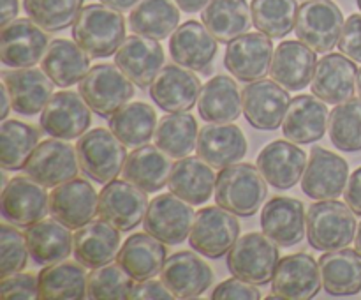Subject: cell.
<instances>
[{"label": "cell", "mask_w": 361, "mask_h": 300, "mask_svg": "<svg viewBox=\"0 0 361 300\" xmlns=\"http://www.w3.org/2000/svg\"><path fill=\"white\" fill-rule=\"evenodd\" d=\"M73 37L92 59H106L126 41V20L106 4H88L74 21Z\"/></svg>", "instance_id": "1"}, {"label": "cell", "mask_w": 361, "mask_h": 300, "mask_svg": "<svg viewBox=\"0 0 361 300\" xmlns=\"http://www.w3.org/2000/svg\"><path fill=\"white\" fill-rule=\"evenodd\" d=\"M267 180L257 166L249 162L231 164L221 169L215 184V201L219 207L240 217H250L267 200Z\"/></svg>", "instance_id": "2"}, {"label": "cell", "mask_w": 361, "mask_h": 300, "mask_svg": "<svg viewBox=\"0 0 361 300\" xmlns=\"http://www.w3.org/2000/svg\"><path fill=\"white\" fill-rule=\"evenodd\" d=\"M307 239L317 251H337L356 239V217L348 203L319 200L307 212Z\"/></svg>", "instance_id": "3"}, {"label": "cell", "mask_w": 361, "mask_h": 300, "mask_svg": "<svg viewBox=\"0 0 361 300\" xmlns=\"http://www.w3.org/2000/svg\"><path fill=\"white\" fill-rule=\"evenodd\" d=\"M281 261L279 247L267 233H247L240 236L228 253V268L235 277L256 286L274 279Z\"/></svg>", "instance_id": "4"}, {"label": "cell", "mask_w": 361, "mask_h": 300, "mask_svg": "<svg viewBox=\"0 0 361 300\" xmlns=\"http://www.w3.org/2000/svg\"><path fill=\"white\" fill-rule=\"evenodd\" d=\"M80 168L88 179L97 184H108L123 172L126 145L113 134V131L92 129L80 136L76 143Z\"/></svg>", "instance_id": "5"}, {"label": "cell", "mask_w": 361, "mask_h": 300, "mask_svg": "<svg viewBox=\"0 0 361 300\" xmlns=\"http://www.w3.org/2000/svg\"><path fill=\"white\" fill-rule=\"evenodd\" d=\"M78 88L92 112L104 119H109L134 97L133 81L116 64L94 66L78 83Z\"/></svg>", "instance_id": "6"}, {"label": "cell", "mask_w": 361, "mask_h": 300, "mask_svg": "<svg viewBox=\"0 0 361 300\" xmlns=\"http://www.w3.org/2000/svg\"><path fill=\"white\" fill-rule=\"evenodd\" d=\"M344 14L331 0L303 2L296 16V35L314 52L326 53L337 46L344 28Z\"/></svg>", "instance_id": "7"}, {"label": "cell", "mask_w": 361, "mask_h": 300, "mask_svg": "<svg viewBox=\"0 0 361 300\" xmlns=\"http://www.w3.org/2000/svg\"><path fill=\"white\" fill-rule=\"evenodd\" d=\"M240 236V222L233 212L222 207L201 208L194 217L189 242L203 256L219 260L231 251Z\"/></svg>", "instance_id": "8"}, {"label": "cell", "mask_w": 361, "mask_h": 300, "mask_svg": "<svg viewBox=\"0 0 361 300\" xmlns=\"http://www.w3.org/2000/svg\"><path fill=\"white\" fill-rule=\"evenodd\" d=\"M194 217L196 214L185 200L176 194H159L148 205L143 228L161 242L176 246L190 235Z\"/></svg>", "instance_id": "9"}, {"label": "cell", "mask_w": 361, "mask_h": 300, "mask_svg": "<svg viewBox=\"0 0 361 300\" xmlns=\"http://www.w3.org/2000/svg\"><path fill=\"white\" fill-rule=\"evenodd\" d=\"M288 88L275 80L250 81L242 92L243 115L247 122L261 131H274L282 126L291 97Z\"/></svg>", "instance_id": "10"}, {"label": "cell", "mask_w": 361, "mask_h": 300, "mask_svg": "<svg viewBox=\"0 0 361 300\" xmlns=\"http://www.w3.org/2000/svg\"><path fill=\"white\" fill-rule=\"evenodd\" d=\"M147 191L129 180H111L99 194V215L120 232L134 229L148 210Z\"/></svg>", "instance_id": "11"}, {"label": "cell", "mask_w": 361, "mask_h": 300, "mask_svg": "<svg viewBox=\"0 0 361 300\" xmlns=\"http://www.w3.org/2000/svg\"><path fill=\"white\" fill-rule=\"evenodd\" d=\"M0 210L6 221L20 228L42 221L49 212L46 187L32 176H14L4 187Z\"/></svg>", "instance_id": "12"}, {"label": "cell", "mask_w": 361, "mask_h": 300, "mask_svg": "<svg viewBox=\"0 0 361 300\" xmlns=\"http://www.w3.org/2000/svg\"><path fill=\"white\" fill-rule=\"evenodd\" d=\"M23 169L44 187H56L76 179L80 169L78 150L66 140H44L35 147Z\"/></svg>", "instance_id": "13"}, {"label": "cell", "mask_w": 361, "mask_h": 300, "mask_svg": "<svg viewBox=\"0 0 361 300\" xmlns=\"http://www.w3.org/2000/svg\"><path fill=\"white\" fill-rule=\"evenodd\" d=\"M48 49V35L30 18H18L0 30V60L4 66L32 67Z\"/></svg>", "instance_id": "14"}, {"label": "cell", "mask_w": 361, "mask_h": 300, "mask_svg": "<svg viewBox=\"0 0 361 300\" xmlns=\"http://www.w3.org/2000/svg\"><path fill=\"white\" fill-rule=\"evenodd\" d=\"M41 127L48 136L59 140H74L83 136L90 127V106L80 92H56L41 113Z\"/></svg>", "instance_id": "15"}, {"label": "cell", "mask_w": 361, "mask_h": 300, "mask_svg": "<svg viewBox=\"0 0 361 300\" xmlns=\"http://www.w3.org/2000/svg\"><path fill=\"white\" fill-rule=\"evenodd\" d=\"M274 60V42L263 32H250L233 39L226 48L224 64L240 81L261 80Z\"/></svg>", "instance_id": "16"}, {"label": "cell", "mask_w": 361, "mask_h": 300, "mask_svg": "<svg viewBox=\"0 0 361 300\" xmlns=\"http://www.w3.org/2000/svg\"><path fill=\"white\" fill-rule=\"evenodd\" d=\"M323 286L319 261L307 253L284 256L277 265L271 292L286 300H309L319 293Z\"/></svg>", "instance_id": "17"}, {"label": "cell", "mask_w": 361, "mask_h": 300, "mask_svg": "<svg viewBox=\"0 0 361 300\" xmlns=\"http://www.w3.org/2000/svg\"><path fill=\"white\" fill-rule=\"evenodd\" d=\"M349 180V166L344 157L326 148H312L302 176V189L312 200H335L344 194Z\"/></svg>", "instance_id": "18"}, {"label": "cell", "mask_w": 361, "mask_h": 300, "mask_svg": "<svg viewBox=\"0 0 361 300\" xmlns=\"http://www.w3.org/2000/svg\"><path fill=\"white\" fill-rule=\"evenodd\" d=\"M358 67L344 53H328L317 62L310 85L312 94L326 104L349 101L358 88Z\"/></svg>", "instance_id": "19"}, {"label": "cell", "mask_w": 361, "mask_h": 300, "mask_svg": "<svg viewBox=\"0 0 361 300\" xmlns=\"http://www.w3.org/2000/svg\"><path fill=\"white\" fill-rule=\"evenodd\" d=\"M97 210L99 196L85 179L60 184L49 194V214L71 229H80L90 222Z\"/></svg>", "instance_id": "20"}, {"label": "cell", "mask_w": 361, "mask_h": 300, "mask_svg": "<svg viewBox=\"0 0 361 300\" xmlns=\"http://www.w3.org/2000/svg\"><path fill=\"white\" fill-rule=\"evenodd\" d=\"M115 64L134 85L148 88L164 66V52L157 39L129 35L115 53Z\"/></svg>", "instance_id": "21"}, {"label": "cell", "mask_w": 361, "mask_h": 300, "mask_svg": "<svg viewBox=\"0 0 361 300\" xmlns=\"http://www.w3.org/2000/svg\"><path fill=\"white\" fill-rule=\"evenodd\" d=\"M256 166L270 186L291 189L305 173L307 154L293 141L277 140L259 152Z\"/></svg>", "instance_id": "22"}, {"label": "cell", "mask_w": 361, "mask_h": 300, "mask_svg": "<svg viewBox=\"0 0 361 300\" xmlns=\"http://www.w3.org/2000/svg\"><path fill=\"white\" fill-rule=\"evenodd\" d=\"M201 94V81L182 66H166L150 85V97L161 109L183 113L194 108Z\"/></svg>", "instance_id": "23"}, {"label": "cell", "mask_w": 361, "mask_h": 300, "mask_svg": "<svg viewBox=\"0 0 361 300\" xmlns=\"http://www.w3.org/2000/svg\"><path fill=\"white\" fill-rule=\"evenodd\" d=\"M161 279L175 299H194L208 292L214 281V270L197 254L183 251L166 260Z\"/></svg>", "instance_id": "24"}, {"label": "cell", "mask_w": 361, "mask_h": 300, "mask_svg": "<svg viewBox=\"0 0 361 300\" xmlns=\"http://www.w3.org/2000/svg\"><path fill=\"white\" fill-rule=\"evenodd\" d=\"M261 228L277 246H296L305 236V207L296 198H271L261 212Z\"/></svg>", "instance_id": "25"}, {"label": "cell", "mask_w": 361, "mask_h": 300, "mask_svg": "<svg viewBox=\"0 0 361 300\" xmlns=\"http://www.w3.org/2000/svg\"><path fill=\"white\" fill-rule=\"evenodd\" d=\"M2 83L9 92L13 109L21 115H35L42 112L53 97L51 78L35 67H11V71L2 73Z\"/></svg>", "instance_id": "26"}, {"label": "cell", "mask_w": 361, "mask_h": 300, "mask_svg": "<svg viewBox=\"0 0 361 300\" xmlns=\"http://www.w3.org/2000/svg\"><path fill=\"white\" fill-rule=\"evenodd\" d=\"M169 53L178 66L190 71H207L217 56V39L196 20L180 25L169 39Z\"/></svg>", "instance_id": "27"}, {"label": "cell", "mask_w": 361, "mask_h": 300, "mask_svg": "<svg viewBox=\"0 0 361 300\" xmlns=\"http://www.w3.org/2000/svg\"><path fill=\"white\" fill-rule=\"evenodd\" d=\"M328 122L330 113L323 99L317 95H298L289 104L282 122V133L293 143H314L324 136Z\"/></svg>", "instance_id": "28"}, {"label": "cell", "mask_w": 361, "mask_h": 300, "mask_svg": "<svg viewBox=\"0 0 361 300\" xmlns=\"http://www.w3.org/2000/svg\"><path fill=\"white\" fill-rule=\"evenodd\" d=\"M196 152L212 168L224 169L245 157L247 140L238 126L208 124L200 131Z\"/></svg>", "instance_id": "29"}, {"label": "cell", "mask_w": 361, "mask_h": 300, "mask_svg": "<svg viewBox=\"0 0 361 300\" xmlns=\"http://www.w3.org/2000/svg\"><path fill=\"white\" fill-rule=\"evenodd\" d=\"M317 56L310 46L302 41H282L274 52L270 74L288 90H303L312 81Z\"/></svg>", "instance_id": "30"}, {"label": "cell", "mask_w": 361, "mask_h": 300, "mask_svg": "<svg viewBox=\"0 0 361 300\" xmlns=\"http://www.w3.org/2000/svg\"><path fill=\"white\" fill-rule=\"evenodd\" d=\"M166 246L150 233H134L116 254V263L134 279L147 281L161 274L166 263Z\"/></svg>", "instance_id": "31"}, {"label": "cell", "mask_w": 361, "mask_h": 300, "mask_svg": "<svg viewBox=\"0 0 361 300\" xmlns=\"http://www.w3.org/2000/svg\"><path fill=\"white\" fill-rule=\"evenodd\" d=\"M120 229L101 221H90L74 233V256L87 268H97L113 261L120 251Z\"/></svg>", "instance_id": "32"}, {"label": "cell", "mask_w": 361, "mask_h": 300, "mask_svg": "<svg viewBox=\"0 0 361 300\" xmlns=\"http://www.w3.org/2000/svg\"><path fill=\"white\" fill-rule=\"evenodd\" d=\"M217 175L207 161L197 157H182L173 164L169 175V191L190 205H203L215 193Z\"/></svg>", "instance_id": "33"}, {"label": "cell", "mask_w": 361, "mask_h": 300, "mask_svg": "<svg viewBox=\"0 0 361 300\" xmlns=\"http://www.w3.org/2000/svg\"><path fill=\"white\" fill-rule=\"evenodd\" d=\"M173 162L162 148L141 145L130 152L123 164V179L147 193H157L169 182Z\"/></svg>", "instance_id": "34"}, {"label": "cell", "mask_w": 361, "mask_h": 300, "mask_svg": "<svg viewBox=\"0 0 361 300\" xmlns=\"http://www.w3.org/2000/svg\"><path fill=\"white\" fill-rule=\"evenodd\" d=\"M92 56L78 42L69 39H55L49 42L42 56V71L56 87H73L80 83L90 71Z\"/></svg>", "instance_id": "35"}, {"label": "cell", "mask_w": 361, "mask_h": 300, "mask_svg": "<svg viewBox=\"0 0 361 300\" xmlns=\"http://www.w3.org/2000/svg\"><path fill=\"white\" fill-rule=\"evenodd\" d=\"M25 239L28 253L37 265L59 263L74 251V235H71V228L55 217L42 219L28 226Z\"/></svg>", "instance_id": "36"}, {"label": "cell", "mask_w": 361, "mask_h": 300, "mask_svg": "<svg viewBox=\"0 0 361 300\" xmlns=\"http://www.w3.org/2000/svg\"><path fill=\"white\" fill-rule=\"evenodd\" d=\"M324 292L334 296H349L361 292V253L356 249L328 251L319 258Z\"/></svg>", "instance_id": "37"}, {"label": "cell", "mask_w": 361, "mask_h": 300, "mask_svg": "<svg viewBox=\"0 0 361 300\" xmlns=\"http://www.w3.org/2000/svg\"><path fill=\"white\" fill-rule=\"evenodd\" d=\"M200 116L212 124L233 122L243 112V102L240 88L229 76H214L201 88L197 99Z\"/></svg>", "instance_id": "38"}, {"label": "cell", "mask_w": 361, "mask_h": 300, "mask_svg": "<svg viewBox=\"0 0 361 300\" xmlns=\"http://www.w3.org/2000/svg\"><path fill=\"white\" fill-rule=\"evenodd\" d=\"M201 21L219 42H231L252 25L247 0H210L201 13Z\"/></svg>", "instance_id": "39"}, {"label": "cell", "mask_w": 361, "mask_h": 300, "mask_svg": "<svg viewBox=\"0 0 361 300\" xmlns=\"http://www.w3.org/2000/svg\"><path fill=\"white\" fill-rule=\"evenodd\" d=\"M37 279L39 299L80 300L87 296L88 275L81 263H51L39 272Z\"/></svg>", "instance_id": "40"}, {"label": "cell", "mask_w": 361, "mask_h": 300, "mask_svg": "<svg viewBox=\"0 0 361 300\" xmlns=\"http://www.w3.org/2000/svg\"><path fill=\"white\" fill-rule=\"evenodd\" d=\"M157 115L147 102H130L109 116V129L126 147L137 148L154 138Z\"/></svg>", "instance_id": "41"}, {"label": "cell", "mask_w": 361, "mask_h": 300, "mask_svg": "<svg viewBox=\"0 0 361 300\" xmlns=\"http://www.w3.org/2000/svg\"><path fill=\"white\" fill-rule=\"evenodd\" d=\"M180 11L173 0H141L129 16V27L134 34L152 39L169 37L178 28Z\"/></svg>", "instance_id": "42"}, {"label": "cell", "mask_w": 361, "mask_h": 300, "mask_svg": "<svg viewBox=\"0 0 361 300\" xmlns=\"http://www.w3.org/2000/svg\"><path fill=\"white\" fill-rule=\"evenodd\" d=\"M197 122L190 113H171L162 116L155 129V145L169 157H187L196 148Z\"/></svg>", "instance_id": "43"}, {"label": "cell", "mask_w": 361, "mask_h": 300, "mask_svg": "<svg viewBox=\"0 0 361 300\" xmlns=\"http://www.w3.org/2000/svg\"><path fill=\"white\" fill-rule=\"evenodd\" d=\"M37 145V129L20 120H4L0 126V164L7 172L23 169Z\"/></svg>", "instance_id": "44"}, {"label": "cell", "mask_w": 361, "mask_h": 300, "mask_svg": "<svg viewBox=\"0 0 361 300\" xmlns=\"http://www.w3.org/2000/svg\"><path fill=\"white\" fill-rule=\"evenodd\" d=\"M298 9L296 0H252L250 4L254 27L274 39L291 34L296 27Z\"/></svg>", "instance_id": "45"}, {"label": "cell", "mask_w": 361, "mask_h": 300, "mask_svg": "<svg viewBox=\"0 0 361 300\" xmlns=\"http://www.w3.org/2000/svg\"><path fill=\"white\" fill-rule=\"evenodd\" d=\"M328 134L338 150H361V99L353 97L334 108L328 122Z\"/></svg>", "instance_id": "46"}, {"label": "cell", "mask_w": 361, "mask_h": 300, "mask_svg": "<svg viewBox=\"0 0 361 300\" xmlns=\"http://www.w3.org/2000/svg\"><path fill=\"white\" fill-rule=\"evenodd\" d=\"M85 0H23L25 13L46 32H60L74 25Z\"/></svg>", "instance_id": "47"}, {"label": "cell", "mask_w": 361, "mask_h": 300, "mask_svg": "<svg viewBox=\"0 0 361 300\" xmlns=\"http://www.w3.org/2000/svg\"><path fill=\"white\" fill-rule=\"evenodd\" d=\"M134 279L118 263H106L92 268L87 282V299L126 300L134 288Z\"/></svg>", "instance_id": "48"}, {"label": "cell", "mask_w": 361, "mask_h": 300, "mask_svg": "<svg viewBox=\"0 0 361 300\" xmlns=\"http://www.w3.org/2000/svg\"><path fill=\"white\" fill-rule=\"evenodd\" d=\"M28 247L25 233L18 232L14 224L0 226V275L16 274L27 267Z\"/></svg>", "instance_id": "49"}, {"label": "cell", "mask_w": 361, "mask_h": 300, "mask_svg": "<svg viewBox=\"0 0 361 300\" xmlns=\"http://www.w3.org/2000/svg\"><path fill=\"white\" fill-rule=\"evenodd\" d=\"M2 300H35L39 299V279L32 274H11L0 282Z\"/></svg>", "instance_id": "50"}, {"label": "cell", "mask_w": 361, "mask_h": 300, "mask_svg": "<svg viewBox=\"0 0 361 300\" xmlns=\"http://www.w3.org/2000/svg\"><path fill=\"white\" fill-rule=\"evenodd\" d=\"M212 299L215 300H259L261 293L256 284L247 282L243 279L235 277L221 282L217 288L212 292Z\"/></svg>", "instance_id": "51"}, {"label": "cell", "mask_w": 361, "mask_h": 300, "mask_svg": "<svg viewBox=\"0 0 361 300\" xmlns=\"http://www.w3.org/2000/svg\"><path fill=\"white\" fill-rule=\"evenodd\" d=\"M338 48L345 56L361 64V14H351L345 20Z\"/></svg>", "instance_id": "52"}, {"label": "cell", "mask_w": 361, "mask_h": 300, "mask_svg": "<svg viewBox=\"0 0 361 300\" xmlns=\"http://www.w3.org/2000/svg\"><path fill=\"white\" fill-rule=\"evenodd\" d=\"M130 300H171L175 299L164 281H155V279H147V281H137L130 292Z\"/></svg>", "instance_id": "53"}, {"label": "cell", "mask_w": 361, "mask_h": 300, "mask_svg": "<svg viewBox=\"0 0 361 300\" xmlns=\"http://www.w3.org/2000/svg\"><path fill=\"white\" fill-rule=\"evenodd\" d=\"M345 203L351 207L356 215H361V168L356 169L348 180V186L344 191Z\"/></svg>", "instance_id": "54"}, {"label": "cell", "mask_w": 361, "mask_h": 300, "mask_svg": "<svg viewBox=\"0 0 361 300\" xmlns=\"http://www.w3.org/2000/svg\"><path fill=\"white\" fill-rule=\"evenodd\" d=\"M18 11H20L18 0H2V9H0V23H2V27L9 21L16 20Z\"/></svg>", "instance_id": "55"}, {"label": "cell", "mask_w": 361, "mask_h": 300, "mask_svg": "<svg viewBox=\"0 0 361 300\" xmlns=\"http://www.w3.org/2000/svg\"><path fill=\"white\" fill-rule=\"evenodd\" d=\"M175 2L180 9H183V13H197L204 9L210 0H175Z\"/></svg>", "instance_id": "56"}, {"label": "cell", "mask_w": 361, "mask_h": 300, "mask_svg": "<svg viewBox=\"0 0 361 300\" xmlns=\"http://www.w3.org/2000/svg\"><path fill=\"white\" fill-rule=\"evenodd\" d=\"M101 2L106 4V6L113 7V9L116 11H129V9H134L141 0H101Z\"/></svg>", "instance_id": "57"}, {"label": "cell", "mask_w": 361, "mask_h": 300, "mask_svg": "<svg viewBox=\"0 0 361 300\" xmlns=\"http://www.w3.org/2000/svg\"><path fill=\"white\" fill-rule=\"evenodd\" d=\"M0 99H2V109H0V119L6 120L7 119V113H9V109L13 108V101H11V95L9 92H7L6 85L2 83V87H0Z\"/></svg>", "instance_id": "58"}, {"label": "cell", "mask_w": 361, "mask_h": 300, "mask_svg": "<svg viewBox=\"0 0 361 300\" xmlns=\"http://www.w3.org/2000/svg\"><path fill=\"white\" fill-rule=\"evenodd\" d=\"M356 249L360 251L361 253V222H360V226H358V233H356Z\"/></svg>", "instance_id": "59"}, {"label": "cell", "mask_w": 361, "mask_h": 300, "mask_svg": "<svg viewBox=\"0 0 361 300\" xmlns=\"http://www.w3.org/2000/svg\"><path fill=\"white\" fill-rule=\"evenodd\" d=\"M358 92H360V95H361V69H360V73H358Z\"/></svg>", "instance_id": "60"}, {"label": "cell", "mask_w": 361, "mask_h": 300, "mask_svg": "<svg viewBox=\"0 0 361 300\" xmlns=\"http://www.w3.org/2000/svg\"><path fill=\"white\" fill-rule=\"evenodd\" d=\"M356 2H358V7H360V11H361V0H356Z\"/></svg>", "instance_id": "61"}]
</instances>
